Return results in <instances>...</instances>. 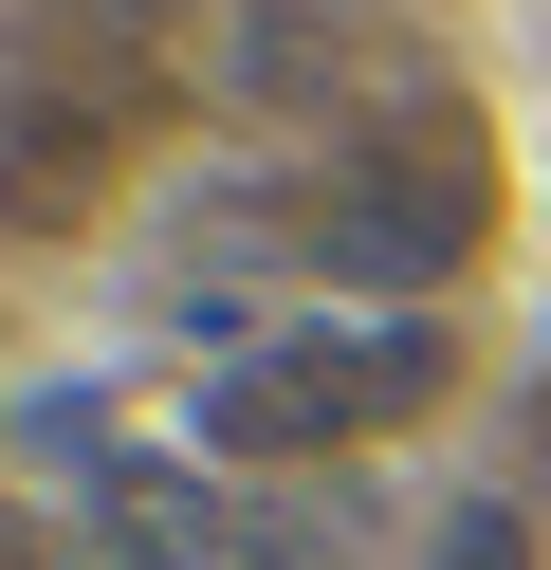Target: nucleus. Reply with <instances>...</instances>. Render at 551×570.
Masks as SVG:
<instances>
[{
  "label": "nucleus",
  "mask_w": 551,
  "mask_h": 570,
  "mask_svg": "<svg viewBox=\"0 0 551 570\" xmlns=\"http://www.w3.org/2000/svg\"><path fill=\"white\" fill-rule=\"evenodd\" d=\"M478 239H496V129L478 111H386L367 148H331L313 185V258L350 276V295H423V276H460Z\"/></svg>",
  "instance_id": "nucleus-1"
},
{
  "label": "nucleus",
  "mask_w": 551,
  "mask_h": 570,
  "mask_svg": "<svg viewBox=\"0 0 551 570\" xmlns=\"http://www.w3.org/2000/svg\"><path fill=\"white\" fill-rule=\"evenodd\" d=\"M0 203H37V166H19V148H0Z\"/></svg>",
  "instance_id": "nucleus-4"
},
{
  "label": "nucleus",
  "mask_w": 551,
  "mask_h": 570,
  "mask_svg": "<svg viewBox=\"0 0 551 570\" xmlns=\"http://www.w3.org/2000/svg\"><path fill=\"white\" fill-rule=\"evenodd\" d=\"M441 570H533V533H514V515H460V533H441Z\"/></svg>",
  "instance_id": "nucleus-3"
},
{
  "label": "nucleus",
  "mask_w": 551,
  "mask_h": 570,
  "mask_svg": "<svg viewBox=\"0 0 551 570\" xmlns=\"http://www.w3.org/2000/svg\"><path fill=\"white\" fill-rule=\"evenodd\" d=\"M441 368H460V350H441L423 313H386V332H276V350L220 368L203 442L220 460H350V442H386V423H423Z\"/></svg>",
  "instance_id": "nucleus-2"
}]
</instances>
